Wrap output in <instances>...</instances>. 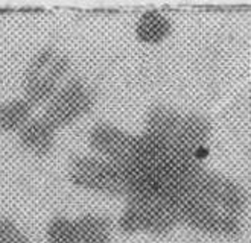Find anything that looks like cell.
<instances>
[{
  "mask_svg": "<svg viewBox=\"0 0 251 243\" xmlns=\"http://www.w3.org/2000/svg\"><path fill=\"white\" fill-rule=\"evenodd\" d=\"M34 106L26 99H11L0 103V131L20 132L22 128L31 120Z\"/></svg>",
  "mask_w": 251,
  "mask_h": 243,
  "instance_id": "30bf717a",
  "label": "cell"
},
{
  "mask_svg": "<svg viewBox=\"0 0 251 243\" xmlns=\"http://www.w3.org/2000/svg\"><path fill=\"white\" fill-rule=\"evenodd\" d=\"M69 56L53 46H44L29 61L23 74V99L34 108L46 105L70 72Z\"/></svg>",
  "mask_w": 251,
  "mask_h": 243,
  "instance_id": "3957f363",
  "label": "cell"
},
{
  "mask_svg": "<svg viewBox=\"0 0 251 243\" xmlns=\"http://www.w3.org/2000/svg\"><path fill=\"white\" fill-rule=\"evenodd\" d=\"M172 30V23L165 14L158 11H146L136 23V37L146 44H157L166 40Z\"/></svg>",
  "mask_w": 251,
  "mask_h": 243,
  "instance_id": "9c48e42d",
  "label": "cell"
},
{
  "mask_svg": "<svg viewBox=\"0 0 251 243\" xmlns=\"http://www.w3.org/2000/svg\"><path fill=\"white\" fill-rule=\"evenodd\" d=\"M119 230L125 234L165 236L180 225L174 202L160 196L131 194L119 218Z\"/></svg>",
  "mask_w": 251,
  "mask_h": 243,
  "instance_id": "7a4b0ae2",
  "label": "cell"
},
{
  "mask_svg": "<svg viewBox=\"0 0 251 243\" xmlns=\"http://www.w3.org/2000/svg\"><path fill=\"white\" fill-rule=\"evenodd\" d=\"M96 102L93 88L81 78H72L56 90L50 100L44 105L43 117L56 128H64L92 111Z\"/></svg>",
  "mask_w": 251,
  "mask_h": 243,
  "instance_id": "8992f818",
  "label": "cell"
},
{
  "mask_svg": "<svg viewBox=\"0 0 251 243\" xmlns=\"http://www.w3.org/2000/svg\"><path fill=\"white\" fill-rule=\"evenodd\" d=\"M0 243H31V240L12 219L0 218Z\"/></svg>",
  "mask_w": 251,
  "mask_h": 243,
  "instance_id": "8fae6325",
  "label": "cell"
},
{
  "mask_svg": "<svg viewBox=\"0 0 251 243\" xmlns=\"http://www.w3.org/2000/svg\"><path fill=\"white\" fill-rule=\"evenodd\" d=\"M56 131L46 117L38 116L29 120L17 135L20 145L27 152L35 157H46L55 146Z\"/></svg>",
  "mask_w": 251,
  "mask_h": 243,
  "instance_id": "ba28073f",
  "label": "cell"
},
{
  "mask_svg": "<svg viewBox=\"0 0 251 243\" xmlns=\"http://www.w3.org/2000/svg\"><path fill=\"white\" fill-rule=\"evenodd\" d=\"M247 193L226 176L204 170L176 204L180 225L216 237H234L242 230Z\"/></svg>",
  "mask_w": 251,
  "mask_h": 243,
  "instance_id": "6da1fadb",
  "label": "cell"
},
{
  "mask_svg": "<svg viewBox=\"0 0 251 243\" xmlns=\"http://www.w3.org/2000/svg\"><path fill=\"white\" fill-rule=\"evenodd\" d=\"M88 145L95 155L121 167L126 173L142 152V137L113 123L99 122L88 132Z\"/></svg>",
  "mask_w": 251,
  "mask_h": 243,
  "instance_id": "5b68a950",
  "label": "cell"
},
{
  "mask_svg": "<svg viewBox=\"0 0 251 243\" xmlns=\"http://www.w3.org/2000/svg\"><path fill=\"white\" fill-rule=\"evenodd\" d=\"M111 230V220L100 215L56 216L48 225L46 243H110Z\"/></svg>",
  "mask_w": 251,
  "mask_h": 243,
  "instance_id": "52a82bcc",
  "label": "cell"
},
{
  "mask_svg": "<svg viewBox=\"0 0 251 243\" xmlns=\"http://www.w3.org/2000/svg\"><path fill=\"white\" fill-rule=\"evenodd\" d=\"M67 175L73 186L93 193L125 197L129 193L125 170L95 154L70 158Z\"/></svg>",
  "mask_w": 251,
  "mask_h": 243,
  "instance_id": "277c9868",
  "label": "cell"
}]
</instances>
